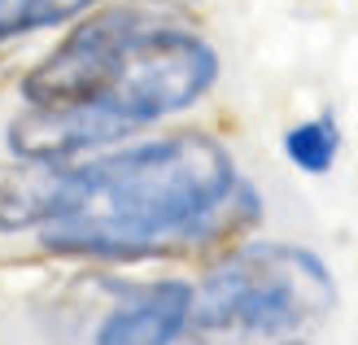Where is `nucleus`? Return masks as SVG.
<instances>
[{
    "label": "nucleus",
    "mask_w": 358,
    "mask_h": 345,
    "mask_svg": "<svg viewBox=\"0 0 358 345\" xmlns=\"http://www.w3.org/2000/svg\"><path fill=\"white\" fill-rule=\"evenodd\" d=\"M254 202L227 144L210 132L122 140L66 167L52 223L35 232L52 258L145 262L219 241Z\"/></svg>",
    "instance_id": "f257e3e1"
},
{
    "label": "nucleus",
    "mask_w": 358,
    "mask_h": 345,
    "mask_svg": "<svg viewBox=\"0 0 358 345\" xmlns=\"http://www.w3.org/2000/svg\"><path fill=\"white\" fill-rule=\"evenodd\" d=\"M336 311V276L293 241H245L214 262L192 302V332L210 341H289Z\"/></svg>",
    "instance_id": "f03ea898"
},
{
    "label": "nucleus",
    "mask_w": 358,
    "mask_h": 345,
    "mask_svg": "<svg viewBox=\"0 0 358 345\" xmlns=\"http://www.w3.org/2000/svg\"><path fill=\"white\" fill-rule=\"evenodd\" d=\"M219 75H223L219 48L201 31L179 27L162 13L136 40L114 87L101 101H92L87 110L105 114L122 140H131V136H145L157 122L192 110L219 83Z\"/></svg>",
    "instance_id": "7ed1b4c3"
},
{
    "label": "nucleus",
    "mask_w": 358,
    "mask_h": 345,
    "mask_svg": "<svg viewBox=\"0 0 358 345\" xmlns=\"http://www.w3.org/2000/svg\"><path fill=\"white\" fill-rule=\"evenodd\" d=\"M153 17L162 13L145 5L87 9L79 22H70L66 40L52 44L22 75V83H17L22 105H31V110H79V105L101 101L122 75L136 40L145 35Z\"/></svg>",
    "instance_id": "20e7f679"
},
{
    "label": "nucleus",
    "mask_w": 358,
    "mask_h": 345,
    "mask_svg": "<svg viewBox=\"0 0 358 345\" xmlns=\"http://www.w3.org/2000/svg\"><path fill=\"white\" fill-rule=\"evenodd\" d=\"M192 302L196 284L188 280H153L131 288L96 323L92 345H175L192 332Z\"/></svg>",
    "instance_id": "39448f33"
},
{
    "label": "nucleus",
    "mask_w": 358,
    "mask_h": 345,
    "mask_svg": "<svg viewBox=\"0 0 358 345\" xmlns=\"http://www.w3.org/2000/svg\"><path fill=\"white\" fill-rule=\"evenodd\" d=\"M70 162H27L13 157L0 167V236L40 232L52 223L66 188Z\"/></svg>",
    "instance_id": "423d86ee"
},
{
    "label": "nucleus",
    "mask_w": 358,
    "mask_h": 345,
    "mask_svg": "<svg viewBox=\"0 0 358 345\" xmlns=\"http://www.w3.org/2000/svg\"><path fill=\"white\" fill-rule=\"evenodd\" d=\"M284 157L293 162L301 175H328L341 157V122H336L328 110L315 118H301L284 132Z\"/></svg>",
    "instance_id": "0eeeda50"
},
{
    "label": "nucleus",
    "mask_w": 358,
    "mask_h": 345,
    "mask_svg": "<svg viewBox=\"0 0 358 345\" xmlns=\"http://www.w3.org/2000/svg\"><path fill=\"white\" fill-rule=\"evenodd\" d=\"M96 5L101 0H0V44H13L35 31L70 27Z\"/></svg>",
    "instance_id": "6e6552de"
},
{
    "label": "nucleus",
    "mask_w": 358,
    "mask_h": 345,
    "mask_svg": "<svg viewBox=\"0 0 358 345\" xmlns=\"http://www.w3.org/2000/svg\"><path fill=\"white\" fill-rule=\"evenodd\" d=\"M271 345H310L306 337H289V341H271Z\"/></svg>",
    "instance_id": "1a4fd4ad"
}]
</instances>
